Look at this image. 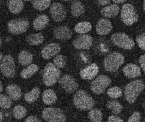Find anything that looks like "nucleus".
Listing matches in <instances>:
<instances>
[{
	"label": "nucleus",
	"mask_w": 145,
	"mask_h": 122,
	"mask_svg": "<svg viewBox=\"0 0 145 122\" xmlns=\"http://www.w3.org/2000/svg\"><path fill=\"white\" fill-rule=\"evenodd\" d=\"M27 113V109L21 105H16L13 109V115L17 119H20L25 117Z\"/></svg>",
	"instance_id": "33"
},
{
	"label": "nucleus",
	"mask_w": 145,
	"mask_h": 122,
	"mask_svg": "<svg viewBox=\"0 0 145 122\" xmlns=\"http://www.w3.org/2000/svg\"><path fill=\"white\" fill-rule=\"evenodd\" d=\"M120 12V7L117 4H111L105 7L101 10V14L105 18H113L117 16Z\"/></svg>",
	"instance_id": "20"
},
{
	"label": "nucleus",
	"mask_w": 145,
	"mask_h": 122,
	"mask_svg": "<svg viewBox=\"0 0 145 122\" xmlns=\"http://www.w3.org/2000/svg\"><path fill=\"white\" fill-rule=\"evenodd\" d=\"M139 63L140 65V67L142 68L143 71L145 73V54L142 55L139 58Z\"/></svg>",
	"instance_id": "40"
},
{
	"label": "nucleus",
	"mask_w": 145,
	"mask_h": 122,
	"mask_svg": "<svg viewBox=\"0 0 145 122\" xmlns=\"http://www.w3.org/2000/svg\"><path fill=\"white\" fill-rule=\"evenodd\" d=\"M85 12L84 4L78 1H73L71 5V14L74 17H78Z\"/></svg>",
	"instance_id": "27"
},
{
	"label": "nucleus",
	"mask_w": 145,
	"mask_h": 122,
	"mask_svg": "<svg viewBox=\"0 0 145 122\" xmlns=\"http://www.w3.org/2000/svg\"><path fill=\"white\" fill-rule=\"evenodd\" d=\"M1 73L6 77L12 78L15 75V63L13 57L10 55H6L3 57L0 65Z\"/></svg>",
	"instance_id": "10"
},
{
	"label": "nucleus",
	"mask_w": 145,
	"mask_h": 122,
	"mask_svg": "<svg viewBox=\"0 0 145 122\" xmlns=\"http://www.w3.org/2000/svg\"><path fill=\"white\" fill-rule=\"evenodd\" d=\"M6 91L8 97L13 100H18L21 98L22 91L20 90V87H18L16 84H10L8 85Z\"/></svg>",
	"instance_id": "19"
},
{
	"label": "nucleus",
	"mask_w": 145,
	"mask_h": 122,
	"mask_svg": "<svg viewBox=\"0 0 145 122\" xmlns=\"http://www.w3.org/2000/svg\"><path fill=\"white\" fill-rule=\"evenodd\" d=\"M97 3L101 6H106V5L109 4L110 1H108V0H100V1H97Z\"/></svg>",
	"instance_id": "42"
},
{
	"label": "nucleus",
	"mask_w": 145,
	"mask_h": 122,
	"mask_svg": "<svg viewBox=\"0 0 145 122\" xmlns=\"http://www.w3.org/2000/svg\"><path fill=\"white\" fill-rule=\"evenodd\" d=\"M144 87V82L139 80L132 81L127 84L124 90V95L127 102L129 104H133Z\"/></svg>",
	"instance_id": "1"
},
{
	"label": "nucleus",
	"mask_w": 145,
	"mask_h": 122,
	"mask_svg": "<svg viewBox=\"0 0 145 122\" xmlns=\"http://www.w3.org/2000/svg\"><path fill=\"white\" fill-rule=\"evenodd\" d=\"M61 48L59 44L56 43H51L46 46L41 50V56L44 59H50L51 58L56 56L60 52Z\"/></svg>",
	"instance_id": "14"
},
{
	"label": "nucleus",
	"mask_w": 145,
	"mask_h": 122,
	"mask_svg": "<svg viewBox=\"0 0 145 122\" xmlns=\"http://www.w3.org/2000/svg\"><path fill=\"white\" fill-rule=\"evenodd\" d=\"M136 42L140 48L145 50V32L136 37Z\"/></svg>",
	"instance_id": "37"
},
{
	"label": "nucleus",
	"mask_w": 145,
	"mask_h": 122,
	"mask_svg": "<svg viewBox=\"0 0 145 122\" xmlns=\"http://www.w3.org/2000/svg\"><path fill=\"white\" fill-rule=\"evenodd\" d=\"M124 75L128 78H136L141 75L140 69L138 65L129 63L124 67L123 69Z\"/></svg>",
	"instance_id": "18"
},
{
	"label": "nucleus",
	"mask_w": 145,
	"mask_h": 122,
	"mask_svg": "<svg viewBox=\"0 0 145 122\" xmlns=\"http://www.w3.org/2000/svg\"><path fill=\"white\" fill-rule=\"evenodd\" d=\"M91 29V24L89 22L84 21L77 23L75 27V31L79 34H86Z\"/></svg>",
	"instance_id": "29"
},
{
	"label": "nucleus",
	"mask_w": 145,
	"mask_h": 122,
	"mask_svg": "<svg viewBox=\"0 0 145 122\" xmlns=\"http://www.w3.org/2000/svg\"><path fill=\"white\" fill-rule=\"evenodd\" d=\"M24 122H41L39 119L35 116H29L25 120Z\"/></svg>",
	"instance_id": "41"
},
{
	"label": "nucleus",
	"mask_w": 145,
	"mask_h": 122,
	"mask_svg": "<svg viewBox=\"0 0 145 122\" xmlns=\"http://www.w3.org/2000/svg\"><path fill=\"white\" fill-rule=\"evenodd\" d=\"M33 60V56L31 52L27 50H22L18 54V62L22 66L30 65Z\"/></svg>",
	"instance_id": "24"
},
{
	"label": "nucleus",
	"mask_w": 145,
	"mask_h": 122,
	"mask_svg": "<svg viewBox=\"0 0 145 122\" xmlns=\"http://www.w3.org/2000/svg\"><path fill=\"white\" fill-rule=\"evenodd\" d=\"M1 44H2V40H1V39L0 38V46H1Z\"/></svg>",
	"instance_id": "47"
},
{
	"label": "nucleus",
	"mask_w": 145,
	"mask_h": 122,
	"mask_svg": "<svg viewBox=\"0 0 145 122\" xmlns=\"http://www.w3.org/2000/svg\"><path fill=\"white\" fill-rule=\"evenodd\" d=\"M58 82L61 87L67 93L71 94L72 92H75L79 87L78 84L75 82L73 77L68 74H65L63 77H60Z\"/></svg>",
	"instance_id": "11"
},
{
	"label": "nucleus",
	"mask_w": 145,
	"mask_h": 122,
	"mask_svg": "<svg viewBox=\"0 0 145 122\" xmlns=\"http://www.w3.org/2000/svg\"><path fill=\"white\" fill-rule=\"evenodd\" d=\"M60 69L52 63H48L43 71V82L46 86H52L58 82L60 76Z\"/></svg>",
	"instance_id": "3"
},
{
	"label": "nucleus",
	"mask_w": 145,
	"mask_h": 122,
	"mask_svg": "<svg viewBox=\"0 0 145 122\" xmlns=\"http://www.w3.org/2000/svg\"><path fill=\"white\" fill-rule=\"evenodd\" d=\"M106 107L115 115L121 113L123 110V106L120 102L117 100H110L106 103Z\"/></svg>",
	"instance_id": "30"
},
{
	"label": "nucleus",
	"mask_w": 145,
	"mask_h": 122,
	"mask_svg": "<svg viewBox=\"0 0 145 122\" xmlns=\"http://www.w3.org/2000/svg\"><path fill=\"white\" fill-rule=\"evenodd\" d=\"M3 59V56H2V54H1V52H0V63H1V61H2Z\"/></svg>",
	"instance_id": "45"
},
{
	"label": "nucleus",
	"mask_w": 145,
	"mask_h": 122,
	"mask_svg": "<svg viewBox=\"0 0 145 122\" xmlns=\"http://www.w3.org/2000/svg\"><path fill=\"white\" fill-rule=\"evenodd\" d=\"M54 65L57 68H64L66 65V60L63 55H58L54 59Z\"/></svg>",
	"instance_id": "36"
},
{
	"label": "nucleus",
	"mask_w": 145,
	"mask_h": 122,
	"mask_svg": "<svg viewBox=\"0 0 145 122\" xmlns=\"http://www.w3.org/2000/svg\"><path fill=\"white\" fill-rule=\"evenodd\" d=\"M88 117L91 122H102L103 113L98 109H92L88 113Z\"/></svg>",
	"instance_id": "32"
},
{
	"label": "nucleus",
	"mask_w": 145,
	"mask_h": 122,
	"mask_svg": "<svg viewBox=\"0 0 145 122\" xmlns=\"http://www.w3.org/2000/svg\"><path fill=\"white\" fill-rule=\"evenodd\" d=\"M29 23L27 19L20 18L10 20L8 24V29L10 33L14 35H19L27 31Z\"/></svg>",
	"instance_id": "9"
},
{
	"label": "nucleus",
	"mask_w": 145,
	"mask_h": 122,
	"mask_svg": "<svg viewBox=\"0 0 145 122\" xmlns=\"http://www.w3.org/2000/svg\"><path fill=\"white\" fill-rule=\"evenodd\" d=\"M2 90H3V85H2V84H1V82H0V93L2 92Z\"/></svg>",
	"instance_id": "44"
},
{
	"label": "nucleus",
	"mask_w": 145,
	"mask_h": 122,
	"mask_svg": "<svg viewBox=\"0 0 145 122\" xmlns=\"http://www.w3.org/2000/svg\"><path fill=\"white\" fill-rule=\"evenodd\" d=\"M51 1L50 0H35L32 1V5L35 9L43 11L50 6Z\"/></svg>",
	"instance_id": "31"
},
{
	"label": "nucleus",
	"mask_w": 145,
	"mask_h": 122,
	"mask_svg": "<svg viewBox=\"0 0 145 122\" xmlns=\"http://www.w3.org/2000/svg\"><path fill=\"white\" fill-rule=\"evenodd\" d=\"M125 0H114L113 2L116 3H125Z\"/></svg>",
	"instance_id": "43"
},
{
	"label": "nucleus",
	"mask_w": 145,
	"mask_h": 122,
	"mask_svg": "<svg viewBox=\"0 0 145 122\" xmlns=\"http://www.w3.org/2000/svg\"></svg>",
	"instance_id": "49"
},
{
	"label": "nucleus",
	"mask_w": 145,
	"mask_h": 122,
	"mask_svg": "<svg viewBox=\"0 0 145 122\" xmlns=\"http://www.w3.org/2000/svg\"><path fill=\"white\" fill-rule=\"evenodd\" d=\"M42 118L48 122H65L66 115L61 109L48 107L43 110Z\"/></svg>",
	"instance_id": "6"
},
{
	"label": "nucleus",
	"mask_w": 145,
	"mask_h": 122,
	"mask_svg": "<svg viewBox=\"0 0 145 122\" xmlns=\"http://www.w3.org/2000/svg\"><path fill=\"white\" fill-rule=\"evenodd\" d=\"M98 71L99 69L97 65L93 63L80 71V76L83 80H89L94 78L98 75Z\"/></svg>",
	"instance_id": "17"
},
{
	"label": "nucleus",
	"mask_w": 145,
	"mask_h": 122,
	"mask_svg": "<svg viewBox=\"0 0 145 122\" xmlns=\"http://www.w3.org/2000/svg\"><path fill=\"white\" fill-rule=\"evenodd\" d=\"M106 93L111 99H118L122 96V90L120 87L114 86L108 89Z\"/></svg>",
	"instance_id": "35"
},
{
	"label": "nucleus",
	"mask_w": 145,
	"mask_h": 122,
	"mask_svg": "<svg viewBox=\"0 0 145 122\" xmlns=\"http://www.w3.org/2000/svg\"><path fill=\"white\" fill-rule=\"evenodd\" d=\"M49 23V18L47 15L46 14H41L39 15L37 18L34 20L33 23V28L37 31H41L47 27V25Z\"/></svg>",
	"instance_id": "21"
},
{
	"label": "nucleus",
	"mask_w": 145,
	"mask_h": 122,
	"mask_svg": "<svg viewBox=\"0 0 145 122\" xmlns=\"http://www.w3.org/2000/svg\"><path fill=\"white\" fill-rule=\"evenodd\" d=\"M111 42L114 45L125 50H131L135 46L134 40L124 33H116L111 36Z\"/></svg>",
	"instance_id": "7"
},
{
	"label": "nucleus",
	"mask_w": 145,
	"mask_h": 122,
	"mask_svg": "<svg viewBox=\"0 0 145 122\" xmlns=\"http://www.w3.org/2000/svg\"><path fill=\"white\" fill-rule=\"evenodd\" d=\"M39 70V67L35 64L29 65L27 68L24 69L20 73V76L23 79H29L33 76Z\"/></svg>",
	"instance_id": "26"
},
{
	"label": "nucleus",
	"mask_w": 145,
	"mask_h": 122,
	"mask_svg": "<svg viewBox=\"0 0 145 122\" xmlns=\"http://www.w3.org/2000/svg\"><path fill=\"white\" fill-rule=\"evenodd\" d=\"M54 35L57 39L67 41L71 38L72 33L67 26H60L54 30Z\"/></svg>",
	"instance_id": "16"
},
{
	"label": "nucleus",
	"mask_w": 145,
	"mask_h": 122,
	"mask_svg": "<svg viewBox=\"0 0 145 122\" xmlns=\"http://www.w3.org/2000/svg\"><path fill=\"white\" fill-rule=\"evenodd\" d=\"M121 18L125 25L128 26L136 23L138 19V15L134 6L130 3L124 4L121 12Z\"/></svg>",
	"instance_id": "5"
},
{
	"label": "nucleus",
	"mask_w": 145,
	"mask_h": 122,
	"mask_svg": "<svg viewBox=\"0 0 145 122\" xmlns=\"http://www.w3.org/2000/svg\"><path fill=\"white\" fill-rule=\"evenodd\" d=\"M9 10L12 14H17L22 11L24 8V3L20 0H11L8 3Z\"/></svg>",
	"instance_id": "23"
},
{
	"label": "nucleus",
	"mask_w": 145,
	"mask_h": 122,
	"mask_svg": "<svg viewBox=\"0 0 145 122\" xmlns=\"http://www.w3.org/2000/svg\"><path fill=\"white\" fill-rule=\"evenodd\" d=\"M12 104V99L9 97L5 94H0V107L3 109H7L11 107Z\"/></svg>",
	"instance_id": "34"
},
{
	"label": "nucleus",
	"mask_w": 145,
	"mask_h": 122,
	"mask_svg": "<svg viewBox=\"0 0 145 122\" xmlns=\"http://www.w3.org/2000/svg\"><path fill=\"white\" fill-rule=\"evenodd\" d=\"M73 104L76 108L83 111L92 109L94 106V100L84 90H79L73 97Z\"/></svg>",
	"instance_id": "2"
},
{
	"label": "nucleus",
	"mask_w": 145,
	"mask_h": 122,
	"mask_svg": "<svg viewBox=\"0 0 145 122\" xmlns=\"http://www.w3.org/2000/svg\"><path fill=\"white\" fill-rule=\"evenodd\" d=\"M96 32L100 35H106L111 31L113 26L110 20L106 18H101L96 24Z\"/></svg>",
	"instance_id": "15"
},
{
	"label": "nucleus",
	"mask_w": 145,
	"mask_h": 122,
	"mask_svg": "<svg viewBox=\"0 0 145 122\" xmlns=\"http://www.w3.org/2000/svg\"><path fill=\"white\" fill-rule=\"evenodd\" d=\"M143 9H144V11L145 12V1H144V3H143Z\"/></svg>",
	"instance_id": "46"
},
{
	"label": "nucleus",
	"mask_w": 145,
	"mask_h": 122,
	"mask_svg": "<svg viewBox=\"0 0 145 122\" xmlns=\"http://www.w3.org/2000/svg\"><path fill=\"white\" fill-rule=\"evenodd\" d=\"M124 56L121 53L113 52L106 56L104 60V67L108 72H116L123 64Z\"/></svg>",
	"instance_id": "4"
},
{
	"label": "nucleus",
	"mask_w": 145,
	"mask_h": 122,
	"mask_svg": "<svg viewBox=\"0 0 145 122\" xmlns=\"http://www.w3.org/2000/svg\"><path fill=\"white\" fill-rule=\"evenodd\" d=\"M26 39L30 46H38L44 42V37L41 33L30 34L27 36Z\"/></svg>",
	"instance_id": "25"
},
{
	"label": "nucleus",
	"mask_w": 145,
	"mask_h": 122,
	"mask_svg": "<svg viewBox=\"0 0 145 122\" xmlns=\"http://www.w3.org/2000/svg\"><path fill=\"white\" fill-rule=\"evenodd\" d=\"M40 95V90L35 87L33 88L30 92H27L25 95V100L28 103H33L37 100Z\"/></svg>",
	"instance_id": "28"
},
{
	"label": "nucleus",
	"mask_w": 145,
	"mask_h": 122,
	"mask_svg": "<svg viewBox=\"0 0 145 122\" xmlns=\"http://www.w3.org/2000/svg\"><path fill=\"white\" fill-rule=\"evenodd\" d=\"M43 102L47 105L54 104L57 100V96L55 92L52 89L45 90L42 94Z\"/></svg>",
	"instance_id": "22"
},
{
	"label": "nucleus",
	"mask_w": 145,
	"mask_h": 122,
	"mask_svg": "<svg viewBox=\"0 0 145 122\" xmlns=\"http://www.w3.org/2000/svg\"><path fill=\"white\" fill-rule=\"evenodd\" d=\"M50 12L54 21L61 22L65 20L67 16V12L62 3L54 2L51 5Z\"/></svg>",
	"instance_id": "12"
},
{
	"label": "nucleus",
	"mask_w": 145,
	"mask_h": 122,
	"mask_svg": "<svg viewBox=\"0 0 145 122\" xmlns=\"http://www.w3.org/2000/svg\"><path fill=\"white\" fill-rule=\"evenodd\" d=\"M93 38L89 35H82L77 37L72 42V45L76 49L89 50L92 46Z\"/></svg>",
	"instance_id": "13"
},
{
	"label": "nucleus",
	"mask_w": 145,
	"mask_h": 122,
	"mask_svg": "<svg viewBox=\"0 0 145 122\" xmlns=\"http://www.w3.org/2000/svg\"><path fill=\"white\" fill-rule=\"evenodd\" d=\"M108 122H123V121L120 117H117L116 115H111L108 117Z\"/></svg>",
	"instance_id": "39"
},
{
	"label": "nucleus",
	"mask_w": 145,
	"mask_h": 122,
	"mask_svg": "<svg viewBox=\"0 0 145 122\" xmlns=\"http://www.w3.org/2000/svg\"><path fill=\"white\" fill-rule=\"evenodd\" d=\"M141 114L140 113L135 111L132 113V115L129 117L127 122H140Z\"/></svg>",
	"instance_id": "38"
},
{
	"label": "nucleus",
	"mask_w": 145,
	"mask_h": 122,
	"mask_svg": "<svg viewBox=\"0 0 145 122\" xmlns=\"http://www.w3.org/2000/svg\"><path fill=\"white\" fill-rule=\"evenodd\" d=\"M111 84V80L105 75H101L91 83V90L96 94L104 93L105 90Z\"/></svg>",
	"instance_id": "8"
},
{
	"label": "nucleus",
	"mask_w": 145,
	"mask_h": 122,
	"mask_svg": "<svg viewBox=\"0 0 145 122\" xmlns=\"http://www.w3.org/2000/svg\"><path fill=\"white\" fill-rule=\"evenodd\" d=\"M144 122H145V117H144Z\"/></svg>",
	"instance_id": "48"
}]
</instances>
